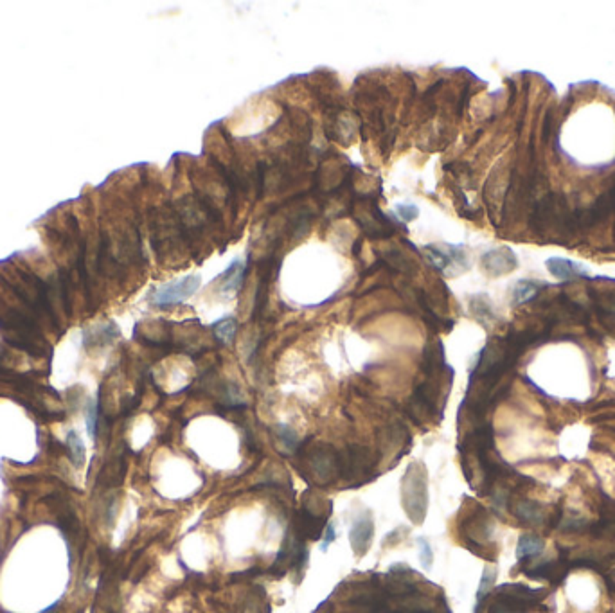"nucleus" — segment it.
Here are the masks:
<instances>
[{
    "label": "nucleus",
    "mask_w": 615,
    "mask_h": 613,
    "mask_svg": "<svg viewBox=\"0 0 615 613\" xmlns=\"http://www.w3.org/2000/svg\"><path fill=\"white\" fill-rule=\"evenodd\" d=\"M482 267L490 276H504L517 267V258L509 249L491 250L482 256Z\"/></svg>",
    "instance_id": "obj_5"
},
{
    "label": "nucleus",
    "mask_w": 615,
    "mask_h": 613,
    "mask_svg": "<svg viewBox=\"0 0 615 613\" xmlns=\"http://www.w3.org/2000/svg\"><path fill=\"white\" fill-rule=\"evenodd\" d=\"M335 538H337V536H335V529L331 526H328V529H326V536H324V541H322V550H328V547L331 545V541H333Z\"/></svg>",
    "instance_id": "obj_17"
},
{
    "label": "nucleus",
    "mask_w": 615,
    "mask_h": 613,
    "mask_svg": "<svg viewBox=\"0 0 615 613\" xmlns=\"http://www.w3.org/2000/svg\"><path fill=\"white\" fill-rule=\"evenodd\" d=\"M214 335L218 337V340H222L223 344H231L234 340V335H236L238 322L234 317H225L222 320H218L216 324H213Z\"/></svg>",
    "instance_id": "obj_10"
},
{
    "label": "nucleus",
    "mask_w": 615,
    "mask_h": 613,
    "mask_svg": "<svg viewBox=\"0 0 615 613\" xmlns=\"http://www.w3.org/2000/svg\"><path fill=\"white\" fill-rule=\"evenodd\" d=\"M396 214L402 218L403 222H412L414 218H417L419 211H417L416 205H412V203H399L398 207H396Z\"/></svg>",
    "instance_id": "obj_16"
},
{
    "label": "nucleus",
    "mask_w": 615,
    "mask_h": 613,
    "mask_svg": "<svg viewBox=\"0 0 615 613\" xmlns=\"http://www.w3.org/2000/svg\"><path fill=\"white\" fill-rule=\"evenodd\" d=\"M69 453L72 462H74V466L81 468L85 462V444L74 432L69 434Z\"/></svg>",
    "instance_id": "obj_12"
},
{
    "label": "nucleus",
    "mask_w": 615,
    "mask_h": 613,
    "mask_svg": "<svg viewBox=\"0 0 615 613\" xmlns=\"http://www.w3.org/2000/svg\"><path fill=\"white\" fill-rule=\"evenodd\" d=\"M514 515L517 518L523 521H529V523H540L543 520V511H541L540 506H536L531 500H520V502L514 503Z\"/></svg>",
    "instance_id": "obj_9"
},
{
    "label": "nucleus",
    "mask_w": 615,
    "mask_h": 613,
    "mask_svg": "<svg viewBox=\"0 0 615 613\" xmlns=\"http://www.w3.org/2000/svg\"><path fill=\"white\" fill-rule=\"evenodd\" d=\"M426 258L432 263V267L441 270V272H446L448 268L457 267L464 268L466 261H464V254L461 252V249L457 247H450V245H430L425 249Z\"/></svg>",
    "instance_id": "obj_3"
},
{
    "label": "nucleus",
    "mask_w": 615,
    "mask_h": 613,
    "mask_svg": "<svg viewBox=\"0 0 615 613\" xmlns=\"http://www.w3.org/2000/svg\"><path fill=\"white\" fill-rule=\"evenodd\" d=\"M538 293V284L532 281H520L514 286L513 291V302L514 304H523L531 300Z\"/></svg>",
    "instance_id": "obj_11"
},
{
    "label": "nucleus",
    "mask_w": 615,
    "mask_h": 613,
    "mask_svg": "<svg viewBox=\"0 0 615 613\" xmlns=\"http://www.w3.org/2000/svg\"><path fill=\"white\" fill-rule=\"evenodd\" d=\"M403 506L414 523L425 520L428 495H426V470L425 466L416 462L405 473L403 479Z\"/></svg>",
    "instance_id": "obj_1"
},
{
    "label": "nucleus",
    "mask_w": 615,
    "mask_h": 613,
    "mask_svg": "<svg viewBox=\"0 0 615 613\" xmlns=\"http://www.w3.org/2000/svg\"><path fill=\"white\" fill-rule=\"evenodd\" d=\"M417 545H419V559L423 563V567L430 568L432 561H434V552H432L430 543L425 538H417Z\"/></svg>",
    "instance_id": "obj_15"
},
{
    "label": "nucleus",
    "mask_w": 615,
    "mask_h": 613,
    "mask_svg": "<svg viewBox=\"0 0 615 613\" xmlns=\"http://www.w3.org/2000/svg\"><path fill=\"white\" fill-rule=\"evenodd\" d=\"M243 277H245V263L238 259V261H234V263L222 273V277H220V281H222V291H225V293H234V291L240 290L241 282H243Z\"/></svg>",
    "instance_id": "obj_7"
},
{
    "label": "nucleus",
    "mask_w": 615,
    "mask_h": 613,
    "mask_svg": "<svg viewBox=\"0 0 615 613\" xmlns=\"http://www.w3.org/2000/svg\"><path fill=\"white\" fill-rule=\"evenodd\" d=\"M200 282H202L200 276H187L184 279H180V281L160 286V288L153 291L152 302L155 306H160V308L180 304V302L189 299L194 291L198 290Z\"/></svg>",
    "instance_id": "obj_2"
},
{
    "label": "nucleus",
    "mask_w": 615,
    "mask_h": 613,
    "mask_svg": "<svg viewBox=\"0 0 615 613\" xmlns=\"http://www.w3.org/2000/svg\"><path fill=\"white\" fill-rule=\"evenodd\" d=\"M547 267H549L550 273L561 281H569V279H576V277L587 276V270L579 267L578 263H572V261H567V259H549L547 261Z\"/></svg>",
    "instance_id": "obj_6"
},
{
    "label": "nucleus",
    "mask_w": 615,
    "mask_h": 613,
    "mask_svg": "<svg viewBox=\"0 0 615 613\" xmlns=\"http://www.w3.org/2000/svg\"><path fill=\"white\" fill-rule=\"evenodd\" d=\"M278 437L286 450H293L299 443V437H297L295 430L288 426V424H279L278 426Z\"/></svg>",
    "instance_id": "obj_14"
},
{
    "label": "nucleus",
    "mask_w": 615,
    "mask_h": 613,
    "mask_svg": "<svg viewBox=\"0 0 615 613\" xmlns=\"http://www.w3.org/2000/svg\"><path fill=\"white\" fill-rule=\"evenodd\" d=\"M495 579H497V568L486 567L484 574H482L481 585H479V592H477V601H479V603L484 599L486 595L490 594L493 585H495Z\"/></svg>",
    "instance_id": "obj_13"
},
{
    "label": "nucleus",
    "mask_w": 615,
    "mask_h": 613,
    "mask_svg": "<svg viewBox=\"0 0 615 613\" xmlns=\"http://www.w3.org/2000/svg\"><path fill=\"white\" fill-rule=\"evenodd\" d=\"M545 549V541L538 536L532 534H523L520 536L517 545V559H525V558H534L538 554H541V550Z\"/></svg>",
    "instance_id": "obj_8"
},
{
    "label": "nucleus",
    "mask_w": 615,
    "mask_h": 613,
    "mask_svg": "<svg viewBox=\"0 0 615 613\" xmlns=\"http://www.w3.org/2000/svg\"><path fill=\"white\" fill-rule=\"evenodd\" d=\"M373 536H375V521H373L371 512H364L360 518L353 521L351 530H349V541H351L356 556H364L369 550Z\"/></svg>",
    "instance_id": "obj_4"
}]
</instances>
